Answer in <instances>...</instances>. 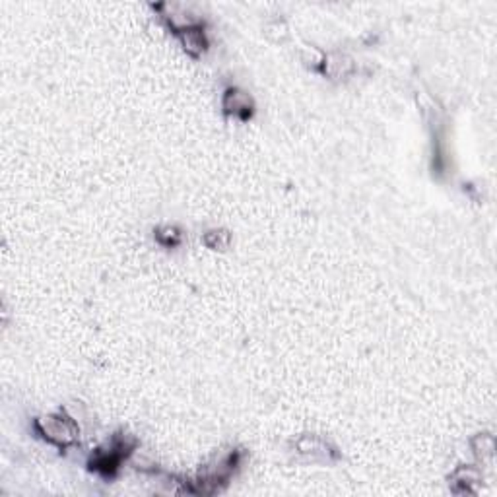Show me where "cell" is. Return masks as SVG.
I'll list each match as a JSON object with an SVG mask.
<instances>
[{
	"label": "cell",
	"instance_id": "cell-1",
	"mask_svg": "<svg viewBox=\"0 0 497 497\" xmlns=\"http://www.w3.org/2000/svg\"><path fill=\"white\" fill-rule=\"evenodd\" d=\"M33 428L38 431L39 437L49 441L51 445L59 447V449H70V447L78 445V439H80L78 423L74 422V418H70L65 412L38 418Z\"/></svg>",
	"mask_w": 497,
	"mask_h": 497
},
{
	"label": "cell",
	"instance_id": "cell-2",
	"mask_svg": "<svg viewBox=\"0 0 497 497\" xmlns=\"http://www.w3.org/2000/svg\"><path fill=\"white\" fill-rule=\"evenodd\" d=\"M223 111L239 119H249L252 113V99L243 89L230 88L223 94Z\"/></svg>",
	"mask_w": 497,
	"mask_h": 497
},
{
	"label": "cell",
	"instance_id": "cell-3",
	"mask_svg": "<svg viewBox=\"0 0 497 497\" xmlns=\"http://www.w3.org/2000/svg\"><path fill=\"white\" fill-rule=\"evenodd\" d=\"M451 490L454 493H474L476 486L482 482V472L476 467H467L462 464L451 474Z\"/></svg>",
	"mask_w": 497,
	"mask_h": 497
},
{
	"label": "cell",
	"instance_id": "cell-4",
	"mask_svg": "<svg viewBox=\"0 0 497 497\" xmlns=\"http://www.w3.org/2000/svg\"><path fill=\"white\" fill-rule=\"evenodd\" d=\"M354 60L348 55L344 52H330L323 59V65H320V70L323 74L333 78V80H342L354 72Z\"/></svg>",
	"mask_w": 497,
	"mask_h": 497
},
{
	"label": "cell",
	"instance_id": "cell-5",
	"mask_svg": "<svg viewBox=\"0 0 497 497\" xmlns=\"http://www.w3.org/2000/svg\"><path fill=\"white\" fill-rule=\"evenodd\" d=\"M296 449L297 453L307 454V457H323V459H328V457H336L334 449L328 447L327 441H323L317 435H301V437L296 441Z\"/></svg>",
	"mask_w": 497,
	"mask_h": 497
},
{
	"label": "cell",
	"instance_id": "cell-6",
	"mask_svg": "<svg viewBox=\"0 0 497 497\" xmlns=\"http://www.w3.org/2000/svg\"><path fill=\"white\" fill-rule=\"evenodd\" d=\"M179 38H181V43L185 47V51L191 52L193 57H199L208 47L206 35H204L202 26H196V28H191V30L179 33Z\"/></svg>",
	"mask_w": 497,
	"mask_h": 497
},
{
	"label": "cell",
	"instance_id": "cell-7",
	"mask_svg": "<svg viewBox=\"0 0 497 497\" xmlns=\"http://www.w3.org/2000/svg\"><path fill=\"white\" fill-rule=\"evenodd\" d=\"M472 451L480 460H488L496 453V437L491 433H478L472 441Z\"/></svg>",
	"mask_w": 497,
	"mask_h": 497
},
{
	"label": "cell",
	"instance_id": "cell-8",
	"mask_svg": "<svg viewBox=\"0 0 497 497\" xmlns=\"http://www.w3.org/2000/svg\"><path fill=\"white\" fill-rule=\"evenodd\" d=\"M231 235L225 230H212L204 235V245L214 251H225L230 247Z\"/></svg>",
	"mask_w": 497,
	"mask_h": 497
},
{
	"label": "cell",
	"instance_id": "cell-9",
	"mask_svg": "<svg viewBox=\"0 0 497 497\" xmlns=\"http://www.w3.org/2000/svg\"><path fill=\"white\" fill-rule=\"evenodd\" d=\"M156 239L160 245L164 247H177L181 243V231L175 225H162L156 231Z\"/></svg>",
	"mask_w": 497,
	"mask_h": 497
},
{
	"label": "cell",
	"instance_id": "cell-10",
	"mask_svg": "<svg viewBox=\"0 0 497 497\" xmlns=\"http://www.w3.org/2000/svg\"><path fill=\"white\" fill-rule=\"evenodd\" d=\"M270 38L274 39H282L286 38V33H288V28H286V23L284 22H274L268 26V31H267Z\"/></svg>",
	"mask_w": 497,
	"mask_h": 497
}]
</instances>
